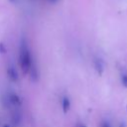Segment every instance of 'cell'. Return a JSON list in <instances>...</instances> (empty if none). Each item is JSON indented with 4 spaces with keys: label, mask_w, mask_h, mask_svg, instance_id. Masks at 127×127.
<instances>
[{
    "label": "cell",
    "mask_w": 127,
    "mask_h": 127,
    "mask_svg": "<svg viewBox=\"0 0 127 127\" xmlns=\"http://www.w3.org/2000/svg\"><path fill=\"white\" fill-rule=\"evenodd\" d=\"M50 3H56V2H58V0H48Z\"/></svg>",
    "instance_id": "obj_13"
},
{
    "label": "cell",
    "mask_w": 127,
    "mask_h": 127,
    "mask_svg": "<svg viewBox=\"0 0 127 127\" xmlns=\"http://www.w3.org/2000/svg\"><path fill=\"white\" fill-rule=\"evenodd\" d=\"M119 127H126V124H125L124 122H122V123L119 124Z\"/></svg>",
    "instance_id": "obj_12"
},
{
    "label": "cell",
    "mask_w": 127,
    "mask_h": 127,
    "mask_svg": "<svg viewBox=\"0 0 127 127\" xmlns=\"http://www.w3.org/2000/svg\"><path fill=\"white\" fill-rule=\"evenodd\" d=\"M33 64V60L31 56V52L25 42V40H22L21 47L19 50V65L22 70L23 74H28L31 66Z\"/></svg>",
    "instance_id": "obj_1"
},
{
    "label": "cell",
    "mask_w": 127,
    "mask_h": 127,
    "mask_svg": "<svg viewBox=\"0 0 127 127\" xmlns=\"http://www.w3.org/2000/svg\"><path fill=\"white\" fill-rule=\"evenodd\" d=\"M62 106H63V111L64 113H67V111L70 108V100L67 96H64L63 97V101H62Z\"/></svg>",
    "instance_id": "obj_5"
},
{
    "label": "cell",
    "mask_w": 127,
    "mask_h": 127,
    "mask_svg": "<svg viewBox=\"0 0 127 127\" xmlns=\"http://www.w3.org/2000/svg\"><path fill=\"white\" fill-rule=\"evenodd\" d=\"M93 66L96 70V72L101 75L104 71V64H103V61L99 58H94L93 59Z\"/></svg>",
    "instance_id": "obj_2"
},
{
    "label": "cell",
    "mask_w": 127,
    "mask_h": 127,
    "mask_svg": "<svg viewBox=\"0 0 127 127\" xmlns=\"http://www.w3.org/2000/svg\"><path fill=\"white\" fill-rule=\"evenodd\" d=\"M7 74H8V77L10 78V80L15 81V82L18 81V79H19V73H18L17 69L13 65H10L7 68Z\"/></svg>",
    "instance_id": "obj_4"
},
{
    "label": "cell",
    "mask_w": 127,
    "mask_h": 127,
    "mask_svg": "<svg viewBox=\"0 0 127 127\" xmlns=\"http://www.w3.org/2000/svg\"><path fill=\"white\" fill-rule=\"evenodd\" d=\"M9 97V101L11 106H21L22 105V100L20 98V96L18 94H16L15 92H11L8 94Z\"/></svg>",
    "instance_id": "obj_3"
},
{
    "label": "cell",
    "mask_w": 127,
    "mask_h": 127,
    "mask_svg": "<svg viewBox=\"0 0 127 127\" xmlns=\"http://www.w3.org/2000/svg\"><path fill=\"white\" fill-rule=\"evenodd\" d=\"M11 121L13 122L14 125L20 124V122H21V114H20L18 111L13 112V114H12V116H11Z\"/></svg>",
    "instance_id": "obj_6"
},
{
    "label": "cell",
    "mask_w": 127,
    "mask_h": 127,
    "mask_svg": "<svg viewBox=\"0 0 127 127\" xmlns=\"http://www.w3.org/2000/svg\"><path fill=\"white\" fill-rule=\"evenodd\" d=\"M121 83H122V85L125 87V88H127V72H123L122 74H121Z\"/></svg>",
    "instance_id": "obj_8"
},
{
    "label": "cell",
    "mask_w": 127,
    "mask_h": 127,
    "mask_svg": "<svg viewBox=\"0 0 127 127\" xmlns=\"http://www.w3.org/2000/svg\"><path fill=\"white\" fill-rule=\"evenodd\" d=\"M3 127H10V126H9V125H4Z\"/></svg>",
    "instance_id": "obj_14"
},
{
    "label": "cell",
    "mask_w": 127,
    "mask_h": 127,
    "mask_svg": "<svg viewBox=\"0 0 127 127\" xmlns=\"http://www.w3.org/2000/svg\"><path fill=\"white\" fill-rule=\"evenodd\" d=\"M76 127H86V125L83 124V123H78V124L76 125Z\"/></svg>",
    "instance_id": "obj_11"
},
{
    "label": "cell",
    "mask_w": 127,
    "mask_h": 127,
    "mask_svg": "<svg viewBox=\"0 0 127 127\" xmlns=\"http://www.w3.org/2000/svg\"><path fill=\"white\" fill-rule=\"evenodd\" d=\"M100 127H110V124H109L107 121H103V122L100 124Z\"/></svg>",
    "instance_id": "obj_10"
},
{
    "label": "cell",
    "mask_w": 127,
    "mask_h": 127,
    "mask_svg": "<svg viewBox=\"0 0 127 127\" xmlns=\"http://www.w3.org/2000/svg\"><path fill=\"white\" fill-rule=\"evenodd\" d=\"M29 73H30L33 81H36L38 79V70H37V66L34 64V63L32 64V66H31V69H30Z\"/></svg>",
    "instance_id": "obj_7"
},
{
    "label": "cell",
    "mask_w": 127,
    "mask_h": 127,
    "mask_svg": "<svg viewBox=\"0 0 127 127\" xmlns=\"http://www.w3.org/2000/svg\"><path fill=\"white\" fill-rule=\"evenodd\" d=\"M0 53L3 54V53H6V48L4 46L3 43H0Z\"/></svg>",
    "instance_id": "obj_9"
},
{
    "label": "cell",
    "mask_w": 127,
    "mask_h": 127,
    "mask_svg": "<svg viewBox=\"0 0 127 127\" xmlns=\"http://www.w3.org/2000/svg\"><path fill=\"white\" fill-rule=\"evenodd\" d=\"M126 109H127V107H126Z\"/></svg>",
    "instance_id": "obj_15"
}]
</instances>
